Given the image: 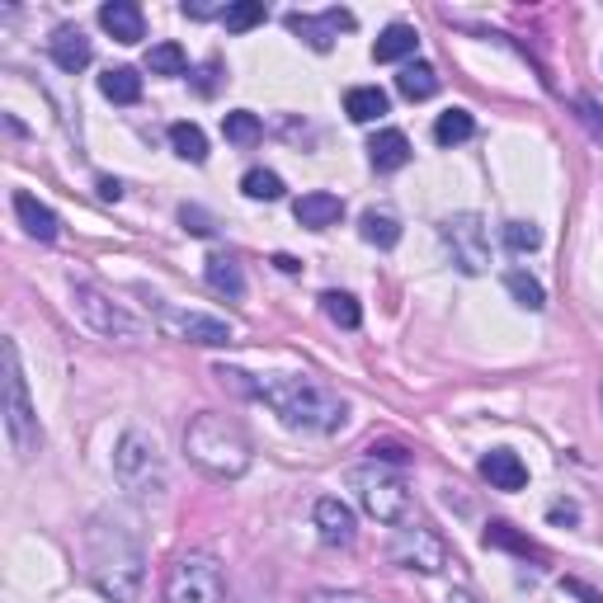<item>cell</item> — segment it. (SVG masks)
Returning a JSON list of instances; mask_svg holds the SVG:
<instances>
[{
    "label": "cell",
    "mask_w": 603,
    "mask_h": 603,
    "mask_svg": "<svg viewBox=\"0 0 603 603\" xmlns=\"http://www.w3.org/2000/svg\"><path fill=\"white\" fill-rule=\"evenodd\" d=\"M14 218L24 222V232L34 236V241H57V232H62L57 212L48 204H38L34 194H14Z\"/></svg>",
    "instance_id": "cell-19"
},
{
    "label": "cell",
    "mask_w": 603,
    "mask_h": 603,
    "mask_svg": "<svg viewBox=\"0 0 603 603\" xmlns=\"http://www.w3.org/2000/svg\"><path fill=\"white\" fill-rule=\"evenodd\" d=\"M147 71L151 76H184V71H189V57H184L180 42H156L147 52Z\"/></svg>",
    "instance_id": "cell-29"
},
{
    "label": "cell",
    "mask_w": 603,
    "mask_h": 603,
    "mask_svg": "<svg viewBox=\"0 0 603 603\" xmlns=\"http://www.w3.org/2000/svg\"><path fill=\"white\" fill-rule=\"evenodd\" d=\"M566 590H570V594H580L584 603H603V594H594L590 584H580V580H566Z\"/></svg>",
    "instance_id": "cell-43"
},
{
    "label": "cell",
    "mask_w": 603,
    "mask_h": 603,
    "mask_svg": "<svg viewBox=\"0 0 603 603\" xmlns=\"http://www.w3.org/2000/svg\"><path fill=\"white\" fill-rule=\"evenodd\" d=\"M222 24L232 28V34H246V28L264 24V0H236V5H226Z\"/></svg>",
    "instance_id": "cell-32"
},
{
    "label": "cell",
    "mask_w": 603,
    "mask_h": 603,
    "mask_svg": "<svg viewBox=\"0 0 603 603\" xmlns=\"http://www.w3.org/2000/svg\"><path fill=\"white\" fill-rule=\"evenodd\" d=\"M151 311H156V325H161L170 340L204 344V349H222V344L236 340V330L208 311H189V307H175V302H151Z\"/></svg>",
    "instance_id": "cell-10"
},
{
    "label": "cell",
    "mask_w": 603,
    "mask_h": 603,
    "mask_svg": "<svg viewBox=\"0 0 603 603\" xmlns=\"http://www.w3.org/2000/svg\"><path fill=\"white\" fill-rule=\"evenodd\" d=\"M481 477L495 485V491H524L528 485V467H524V457L514 453V448H491L481 457Z\"/></svg>",
    "instance_id": "cell-14"
},
{
    "label": "cell",
    "mask_w": 603,
    "mask_h": 603,
    "mask_svg": "<svg viewBox=\"0 0 603 603\" xmlns=\"http://www.w3.org/2000/svg\"><path fill=\"white\" fill-rule=\"evenodd\" d=\"M170 147H175V156H184V161L204 165L208 161V137L198 123H170Z\"/></svg>",
    "instance_id": "cell-26"
},
{
    "label": "cell",
    "mask_w": 603,
    "mask_h": 603,
    "mask_svg": "<svg viewBox=\"0 0 603 603\" xmlns=\"http://www.w3.org/2000/svg\"><path fill=\"white\" fill-rule=\"evenodd\" d=\"M99 90H104V99H113V104H137V99H141V76L133 66H109L104 76H99Z\"/></svg>",
    "instance_id": "cell-23"
},
{
    "label": "cell",
    "mask_w": 603,
    "mask_h": 603,
    "mask_svg": "<svg viewBox=\"0 0 603 603\" xmlns=\"http://www.w3.org/2000/svg\"><path fill=\"white\" fill-rule=\"evenodd\" d=\"M471 133H477V123H471L467 109H448V113H439V123H434L439 147H457V141H467Z\"/></svg>",
    "instance_id": "cell-28"
},
{
    "label": "cell",
    "mask_w": 603,
    "mask_h": 603,
    "mask_svg": "<svg viewBox=\"0 0 603 603\" xmlns=\"http://www.w3.org/2000/svg\"><path fill=\"white\" fill-rule=\"evenodd\" d=\"M212 378L222 386H232L236 396L264 401V406L279 410L283 424H293V429L335 434V429H344V420H349V401L311 378H250V372H241V368H218Z\"/></svg>",
    "instance_id": "cell-1"
},
{
    "label": "cell",
    "mask_w": 603,
    "mask_h": 603,
    "mask_svg": "<svg viewBox=\"0 0 603 603\" xmlns=\"http://www.w3.org/2000/svg\"><path fill=\"white\" fill-rule=\"evenodd\" d=\"M311 519H316V528H321V538L330 542V547H349L354 542V509L344 505V500L321 495L316 509H311Z\"/></svg>",
    "instance_id": "cell-13"
},
{
    "label": "cell",
    "mask_w": 603,
    "mask_h": 603,
    "mask_svg": "<svg viewBox=\"0 0 603 603\" xmlns=\"http://www.w3.org/2000/svg\"><path fill=\"white\" fill-rule=\"evenodd\" d=\"M547 519H552V524H580V509L566 500V505H552V509H547Z\"/></svg>",
    "instance_id": "cell-41"
},
{
    "label": "cell",
    "mask_w": 603,
    "mask_h": 603,
    "mask_svg": "<svg viewBox=\"0 0 603 603\" xmlns=\"http://www.w3.org/2000/svg\"><path fill=\"white\" fill-rule=\"evenodd\" d=\"M505 288H509V297L519 302V307H528V311H542L547 307V288L528 274V269H509L505 274Z\"/></svg>",
    "instance_id": "cell-27"
},
{
    "label": "cell",
    "mask_w": 603,
    "mask_h": 603,
    "mask_svg": "<svg viewBox=\"0 0 603 603\" xmlns=\"http://www.w3.org/2000/svg\"><path fill=\"white\" fill-rule=\"evenodd\" d=\"M274 264L283 269V274H297V269H302V264L293 260V255H274Z\"/></svg>",
    "instance_id": "cell-44"
},
{
    "label": "cell",
    "mask_w": 603,
    "mask_h": 603,
    "mask_svg": "<svg viewBox=\"0 0 603 603\" xmlns=\"http://www.w3.org/2000/svg\"><path fill=\"white\" fill-rule=\"evenodd\" d=\"M180 222H184V232H194V236H212V232H218L208 212H204V208H189V204L180 208Z\"/></svg>",
    "instance_id": "cell-36"
},
{
    "label": "cell",
    "mask_w": 603,
    "mask_h": 603,
    "mask_svg": "<svg viewBox=\"0 0 603 603\" xmlns=\"http://www.w3.org/2000/svg\"><path fill=\"white\" fill-rule=\"evenodd\" d=\"M241 189H246V198H260V204H274V198H283V180L274 175V170H246L241 175Z\"/></svg>",
    "instance_id": "cell-31"
},
{
    "label": "cell",
    "mask_w": 603,
    "mask_h": 603,
    "mask_svg": "<svg viewBox=\"0 0 603 603\" xmlns=\"http://www.w3.org/2000/svg\"><path fill=\"white\" fill-rule=\"evenodd\" d=\"M288 28L307 42L316 52H330L335 48V38L344 28H354V14L349 10H325V14H288Z\"/></svg>",
    "instance_id": "cell-12"
},
{
    "label": "cell",
    "mask_w": 603,
    "mask_h": 603,
    "mask_svg": "<svg viewBox=\"0 0 603 603\" xmlns=\"http://www.w3.org/2000/svg\"><path fill=\"white\" fill-rule=\"evenodd\" d=\"M392 562L401 570H420V576H439L448 566V542H443L434 528L420 524H401L392 538Z\"/></svg>",
    "instance_id": "cell-11"
},
{
    "label": "cell",
    "mask_w": 603,
    "mask_h": 603,
    "mask_svg": "<svg viewBox=\"0 0 603 603\" xmlns=\"http://www.w3.org/2000/svg\"><path fill=\"white\" fill-rule=\"evenodd\" d=\"M141 580H147V556L133 528H123L119 519H95L90 528V584L109 603H137Z\"/></svg>",
    "instance_id": "cell-2"
},
{
    "label": "cell",
    "mask_w": 603,
    "mask_h": 603,
    "mask_svg": "<svg viewBox=\"0 0 603 603\" xmlns=\"http://www.w3.org/2000/svg\"><path fill=\"white\" fill-rule=\"evenodd\" d=\"M321 307H325L330 321L344 325V330H358V321H364V311H358V302H354L349 293H325Z\"/></svg>",
    "instance_id": "cell-33"
},
{
    "label": "cell",
    "mask_w": 603,
    "mask_h": 603,
    "mask_svg": "<svg viewBox=\"0 0 603 603\" xmlns=\"http://www.w3.org/2000/svg\"><path fill=\"white\" fill-rule=\"evenodd\" d=\"M368 453H372V463H378V457H382V463H406V457H410L401 443H372Z\"/></svg>",
    "instance_id": "cell-40"
},
{
    "label": "cell",
    "mask_w": 603,
    "mask_h": 603,
    "mask_svg": "<svg viewBox=\"0 0 603 603\" xmlns=\"http://www.w3.org/2000/svg\"><path fill=\"white\" fill-rule=\"evenodd\" d=\"M485 542H491V547H514L519 556H538L533 542H524L519 533H509V524H491V533H485Z\"/></svg>",
    "instance_id": "cell-35"
},
{
    "label": "cell",
    "mask_w": 603,
    "mask_h": 603,
    "mask_svg": "<svg viewBox=\"0 0 603 603\" xmlns=\"http://www.w3.org/2000/svg\"><path fill=\"white\" fill-rule=\"evenodd\" d=\"M293 212H297V222L307 226V232H325V226H335L344 218V204H340L335 194L316 189V194H302L297 204H293Z\"/></svg>",
    "instance_id": "cell-16"
},
{
    "label": "cell",
    "mask_w": 603,
    "mask_h": 603,
    "mask_svg": "<svg viewBox=\"0 0 603 603\" xmlns=\"http://www.w3.org/2000/svg\"><path fill=\"white\" fill-rule=\"evenodd\" d=\"M222 133H226V141H236V147H250V141H260L264 123L255 119L250 109H236V113H226V119H222Z\"/></svg>",
    "instance_id": "cell-30"
},
{
    "label": "cell",
    "mask_w": 603,
    "mask_h": 603,
    "mask_svg": "<svg viewBox=\"0 0 603 603\" xmlns=\"http://www.w3.org/2000/svg\"><path fill=\"white\" fill-rule=\"evenodd\" d=\"M99 198H109V204H119V198H123V184H119V180H99Z\"/></svg>",
    "instance_id": "cell-42"
},
{
    "label": "cell",
    "mask_w": 603,
    "mask_h": 603,
    "mask_svg": "<svg viewBox=\"0 0 603 603\" xmlns=\"http://www.w3.org/2000/svg\"><path fill=\"white\" fill-rule=\"evenodd\" d=\"M0 386H5V434H10V448L20 457H34L42 448V429H38V410L28 401V382H24V368H20V344L5 340L0 344Z\"/></svg>",
    "instance_id": "cell-4"
},
{
    "label": "cell",
    "mask_w": 603,
    "mask_h": 603,
    "mask_svg": "<svg viewBox=\"0 0 603 603\" xmlns=\"http://www.w3.org/2000/svg\"><path fill=\"white\" fill-rule=\"evenodd\" d=\"M396 90L406 95V99L439 95V71L429 66V62H406V66H401V76H396Z\"/></svg>",
    "instance_id": "cell-25"
},
{
    "label": "cell",
    "mask_w": 603,
    "mask_h": 603,
    "mask_svg": "<svg viewBox=\"0 0 603 603\" xmlns=\"http://www.w3.org/2000/svg\"><path fill=\"white\" fill-rule=\"evenodd\" d=\"M500 241L514 250V255H533L542 246V232L533 222H505V232H500Z\"/></svg>",
    "instance_id": "cell-34"
},
{
    "label": "cell",
    "mask_w": 603,
    "mask_h": 603,
    "mask_svg": "<svg viewBox=\"0 0 603 603\" xmlns=\"http://www.w3.org/2000/svg\"><path fill=\"white\" fill-rule=\"evenodd\" d=\"M204 274H208V288H212V293H222V297H232V302L246 297V274H241L236 255L212 250L208 260H204Z\"/></svg>",
    "instance_id": "cell-18"
},
{
    "label": "cell",
    "mask_w": 603,
    "mask_h": 603,
    "mask_svg": "<svg viewBox=\"0 0 603 603\" xmlns=\"http://www.w3.org/2000/svg\"><path fill=\"white\" fill-rule=\"evenodd\" d=\"M368 161H372V170H401L410 161V141H406V133H396V127H386V133H378L368 141Z\"/></svg>",
    "instance_id": "cell-20"
},
{
    "label": "cell",
    "mask_w": 603,
    "mask_h": 603,
    "mask_svg": "<svg viewBox=\"0 0 603 603\" xmlns=\"http://www.w3.org/2000/svg\"><path fill=\"white\" fill-rule=\"evenodd\" d=\"M358 232H364L368 246H378V250H392L396 241H401V222L392 218V212H382V208H368L364 218H358Z\"/></svg>",
    "instance_id": "cell-24"
},
{
    "label": "cell",
    "mask_w": 603,
    "mask_h": 603,
    "mask_svg": "<svg viewBox=\"0 0 603 603\" xmlns=\"http://www.w3.org/2000/svg\"><path fill=\"white\" fill-rule=\"evenodd\" d=\"M439 241H443V250H448V260L463 269L467 279H477L491 269V236H485V222L477 212H453V218H443Z\"/></svg>",
    "instance_id": "cell-9"
},
{
    "label": "cell",
    "mask_w": 603,
    "mask_h": 603,
    "mask_svg": "<svg viewBox=\"0 0 603 603\" xmlns=\"http://www.w3.org/2000/svg\"><path fill=\"white\" fill-rule=\"evenodd\" d=\"M165 603H226V576L218 556L208 552L180 556L165 576Z\"/></svg>",
    "instance_id": "cell-7"
},
{
    "label": "cell",
    "mask_w": 603,
    "mask_h": 603,
    "mask_svg": "<svg viewBox=\"0 0 603 603\" xmlns=\"http://www.w3.org/2000/svg\"><path fill=\"white\" fill-rule=\"evenodd\" d=\"M386 109H392V99H386V90H378V85H354V90L344 95V113H349L354 123H378Z\"/></svg>",
    "instance_id": "cell-22"
},
{
    "label": "cell",
    "mask_w": 603,
    "mask_h": 603,
    "mask_svg": "<svg viewBox=\"0 0 603 603\" xmlns=\"http://www.w3.org/2000/svg\"><path fill=\"white\" fill-rule=\"evenodd\" d=\"M349 485L358 491V505H364L378 524H410L415 519V500L406 491V481L392 477V471H382V467H358L349 471Z\"/></svg>",
    "instance_id": "cell-6"
},
{
    "label": "cell",
    "mask_w": 603,
    "mask_h": 603,
    "mask_svg": "<svg viewBox=\"0 0 603 603\" xmlns=\"http://www.w3.org/2000/svg\"><path fill=\"white\" fill-rule=\"evenodd\" d=\"M307 603H378V599H368V594H349V590H321V594H311Z\"/></svg>",
    "instance_id": "cell-37"
},
{
    "label": "cell",
    "mask_w": 603,
    "mask_h": 603,
    "mask_svg": "<svg viewBox=\"0 0 603 603\" xmlns=\"http://www.w3.org/2000/svg\"><path fill=\"white\" fill-rule=\"evenodd\" d=\"M415 48H420V34H415L410 24H392L372 42V57H378V62H406V57H415Z\"/></svg>",
    "instance_id": "cell-21"
},
{
    "label": "cell",
    "mask_w": 603,
    "mask_h": 603,
    "mask_svg": "<svg viewBox=\"0 0 603 603\" xmlns=\"http://www.w3.org/2000/svg\"><path fill=\"white\" fill-rule=\"evenodd\" d=\"M448 603H477V599H471L467 590H457V594H448Z\"/></svg>",
    "instance_id": "cell-45"
},
{
    "label": "cell",
    "mask_w": 603,
    "mask_h": 603,
    "mask_svg": "<svg viewBox=\"0 0 603 603\" xmlns=\"http://www.w3.org/2000/svg\"><path fill=\"white\" fill-rule=\"evenodd\" d=\"M48 57L66 71V76H76V71L90 66V38H85L81 28L66 24V28H57V34L48 38Z\"/></svg>",
    "instance_id": "cell-15"
},
{
    "label": "cell",
    "mask_w": 603,
    "mask_h": 603,
    "mask_svg": "<svg viewBox=\"0 0 603 603\" xmlns=\"http://www.w3.org/2000/svg\"><path fill=\"white\" fill-rule=\"evenodd\" d=\"M99 24H104L119 42H141V38H147V20H141V10L133 5V0H109V5L99 10Z\"/></svg>",
    "instance_id": "cell-17"
},
{
    "label": "cell",
    "mask_w": 603,
    "mask_h": 603,
    "mask_svg": "<svg viewBox=\"0 0 603 603\" xmlns=\"http://www.w3.org/2000/svg\"><path fill=\"white\" fill-rule=\"evenodd\" d=\"M184 453L198 471H208L212 481H241L250 471V439L236 420H226L218 410L194 415L184 429Z\"/></svg>",
    "instance_id": "cell-3"
},
{
    "label": "cell",
    "mask_w": 603,
    "mask_h": 603,
    "mask_svg": "<svg viewBox=\"0 0 603 603\" xmlns=\"http://www.w3.org/2000/svg\"><path fill=\"white\" fill-rule=\"evenodd\" d=\"M71 297H76L81 321L90 325L95 335H104V340H141L147 335V325H141L123 302H113L104 288H95V283H71Z\"/></svg>",
    "instance_id": "cell-8"
},
{
    "label": "cell",
    "mask_w": 603,
    "mask_h": 603,
    "mask_svg": "<svg viewBox=\"0 0 603 603\" xmlns=\"http://www.w3.org/2000/svg\"><path fill=\"white\" fill-rule=\"evenodd\" d=\"M184 14H189V20H212V14H226V5H212V0H184Z\"/></svg>",
    "instance_id": "cell-39"
},
{
    "label": "cell",
    "mask_w": 603,
    "mask_h": 603,
    "mask_svg": "<svg viewBox=\"0 0 603 603\" xmlns=\"http://www.w3.org/2000/svg\"><path fill=\"white\" fill-rule=\"evenodd\" d=\"M576 109H580V119L590 123V133H594V137H603V109L594 104V99H576Z\"/></svg>",
    "instance_id": "cell-38"
},
{
    "label": "cell",
    "mask_w": 603,
    "mask_h": 603,
    "mask_svg": "<svg viewBox=\"0 0 603 603\" xmlns=\"http://www.w3.org/2000/svg\"><path fill=\"white\" fill-rule=\"evenodd\" d=\"M113 477L123 481V491H133L141 500H161L165 495V457L156 448L151 434H141V429H127L119 439V448H113Z\"/></svg>",
    "instance_id": "cell-5"
}]
</instances>
